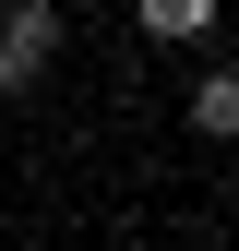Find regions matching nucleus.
<instances>
[{
	"label": "nucleus",
	"mask_w": 239,
	"mask_h": 251,
	"mask_svg": "<svg viewBox=\"0 0 239 251\" xmlns=\"http://www.w3.org/2000/svg\"><path fill=\"white\" fill-rule=\"evenodd\" d=\"M132 24L156 48H191V36H215V0H132Z\"/></svg>",
	"instance_id": "f03ea898"
},
{
	"label": "nucleus",
	"mask_w": 239,
	"mask_h": 251,
	"mask_svg": "<svg viewBox=\"0 0 239 251\" xmlns=\"http://www.w3.org/2000/svg\"><path fill=\"white\" fill-rule=\"evenodd\" d=\"M191 132H203V144H239V72H227V60L191 84Z\"/></svg>",
	"instance_id": "7ed1b4c3"
},
{
	"label": "nucleus",
	"mask_w": 239,
	"mask_h": 251,
	"mask_svg": "<svg viewBox=\"0 0 239 251\" xmlns=\"http://www.w3.org/2000/svg\"><path fill=\"white\" fill-rule=\"evenodd\" d=\"M48 60H60V0H12L0 12V108L24 84H48Z\"/></svg>",
	"instance_id": "f257e3e1"
}]
</instances>
